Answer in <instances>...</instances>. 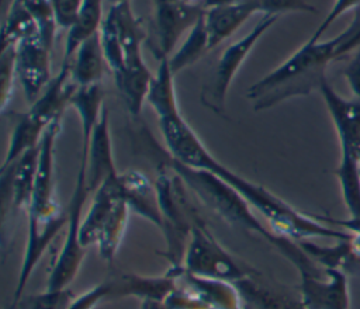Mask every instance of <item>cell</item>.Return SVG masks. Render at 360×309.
<instances>
[{
    "label": "cell",
    "instance_id": "4",
    "mask_svg": "<svg viewBox=\"0 0 360 309\" xmlns=\"http://www.w3.org/2000/svg\"><path fill=\"white\" fill-rule=\"evenodd\" d=\"M76 88L77 86L69 74V66L62 63L59 73L53 76L42 94L30 104L25 112L18 114L14 119L1 169L10 166L27 150L39 145L48 126L55 119L62 118Z\"/></svg>",
    "mask_w": 360,
    "mask_h": 309
},
{
    "label": "cell",
    "instance_id": "24",
    "mask_svg": "<svg viewBox=\"0 0 360 309\" xmlns=\"http://www.w3.org/2000/svg\"><path fill=\"white\" fill-rule=\"evenodd\" d=\"M112 281V295L136 296L141 301H165L176 287L173 274L167 272L162 277H142V275H121Z\"/></svg>",
    "mask_w": 360,
    "mask_h": 309
},
{
    "label": "cell",
    "instance_id": "16",
    "mask_svg": "<svg viewBox=\"0 0 360 309\" xmlns=\"http://www.w3.org/2000/svg\"><path fill=\"white\" fill-rule=\"evenodd\" d=\"M39 157V145L21 154L14 163L1 169L3 206L10 204V209L28 211Z\"/></svg>",
    "mask_w": 360,
    "mask_h": 309
},
{
    "label": "cell",
    "instance_id": "36",
    "mask_svg": "<svg viewBox=\"0 0 360 309\" xmlns=\"http://www.w3.org/2000/svg\"><path fill=\"white\" fill-rule=\"evenodd\" d=\"M336 59L350 55L360 48V7L353 10V20L345 31L336 35Z\"/></svg>",
    "mask_w": 360,
    "mask_h": 309
},
{
    "label": "cell",
    "instance_id": "10",
    "mask_svg": "<svg viewBox=\"0 0 360 309\" xmlns=\"http://www.w3.org/2000/svg\"><path fill=\"white\" fill-rule=\"evenodd\" d=\"M60 119H55L48 126L39 142L37 177L27 211L28 222H42L62 213L55 199V145L60 131Z\"/></svg>",
    "mask_w": 360,
    "mask_h": 309
},
{
    "label": "cell",
    "instance_id": "27",
    "mask_svg": "<svg viewBox=\"0 0 360 309\" xmlns=\"http://www.w3.org/2000/svg\"><path fill=\"white\" fill-rule=\"evenodd\" d=\"M298 244L304 249V251L319 263L323 267L335 268L345 271H356L360 268V258L353 251L350 239L349 240H336V244L321 246L314 243L312 240H300Z\"/></svg>",
    "mask_w": 360,
    "mask_h": 309
},
{
    "label": "cell",
    "instance_id": "5",
    "mask_svg": "<svg viewBox=\"0 0 360 309\" xmlns=\"http://www.w3.org/2000/svg\"><path fill=\"white\" fill-rule=\"evenodd\" d=\"M155 184L163 218L162 232L167 243L165 254L170 265H180L193 228L204 219L191 201V191L167 162L159 166Z\"/></svg>",
    "mask_w": 360,
    "mask_h": 309
},
{
    "label": "cell",
    "instance_id": "20",
    "mask_svg": "<svg viewBox=\"0 0 360 309\" xmlns=\"http://www.w3.org/2000/svg\"><path fill=\"white\" fill-rule=\"evenodd\" d=\"M117 88L132 117L142 112L149 93L153 73L148 67L143 55L129 58L124 65L112 72Z\"/></svg>",
    "mask_w": 360,
    "mask_h": 309
},
{
    "label": "cell",
    "instance_id": "43",
    "mask_svg": "<svg viewBox=\"0 0 360 309\" xmlns=\"http://www.w3.org/2000/svg\"><path fill=\"white\" fill-rule=\"evenodd\" d=\"M177 1H183V3H191V4H197V3H202V0H177Z\"/></svg>",
    "mask_w": 360,
    "mask_h": 309
},
{
    "label": "cell",
    "instance_id": "1",
    "mask_svg": "<svg viewBox=\"0 0 360 309\" xmlns=\"http://www.w3.org/2000/svg\"><path fill=\"white\" fill-rule=\"evenodd\" d=\"M336 37L328 41L308 39L283 63L253 83L246 91L256 111L271 108L288 98L308 96L321 88L328 65L336 60Z\"/></svg>",
    "mask_w": 360,
    "mask_h": 309
},
{
    "label": "cell",
    "instance_id": "12",
    "mask_svg": "<svg viewBox=\"0 0 360 309\" xmlns=\"http://www.w3.org/2000/svg\"><path fill=\"white\" fill-rule=\"evenodd\" d=\"M204 11L201 3L155 0V31L159 58H170L180 38L187 34Z\"/></svg>",
    "mask_w": 360,
    "mask_h": 309
},
{
    "label": "cell",
    "instance_id": "21",
    "mask_svg": "<svg viewBox=\"0 0 360 309\" xmlns=\"http://www.w3.org/2000/svg\"><path fill=\"white\" fill-rule=\"evenodd\" d=\"M257 13H260L257 0H250L240 4L204 8V21L208 32L210 48L212 49L225 39H228L252 15Z\"/></svg>",
    "mask_w": 360,
    "mask_h": 309
},
{
    "label": "cell",
    "instance_id": "29",
    "mask_svg": "<svg viewBox=\"0 0 360 309\" xmlns=\"http://www.w3.org/2000/svg\"><path fill=\"white\" fill-rule=\"evenodd\" d=\"M129 208L124 202L121 197L115 201L104 226L100 235V239L97 242L98 254L105 261H112L124 237L128 218H129Z\"/></svg>",
    "mask_w": 360,
    "mask_h": 309
},
{
    "label": "cell",
    "instance_id": "34",
    "mask_svg": "<svg viewBox=\"0 0 360 309\" xmlns=\"http://www.w3.org/2000/svg\"><path fill=\"white\" fill-rule=\"evenodd\" d=\"M15 73V51L14 46L1 49L0 56V94H1V110L4 111L11 94H13V84Z\"/></svg>",
    "mask_w": 360,
    "mask_h": 309
},
{
    "label": "cell",
    "instance_id": "31",
    "mask_svg": "<svg viewBox=\"0 0 360 309\" xmlns=\"http://www.w3.org/2000/svg\"><path fill=\"white\" fill-rule=\"evenodd\" d=\"M39 34L37 22L24 0H13L1 28V49L15 46L22 39Z\"/></svg>",
    "mask_w": 360,
    "mask_h": 309
},
{
    "label": "cell",
    "instance_id": "23",
    "mask_svg": "<svg viewBox=\"0 0 360 309\" xmlns=\"http://www.w3.org/2000/svg\"><path fill=\"white\" fill-rule=\"evenodd\" d=\"M115 31L122 46L125 60L142 55V44L146 39L141 18H138L131 7V1L111 4L103 17Z\"/></svg>",
    "mask_w": 360,
    "mask_h": 309
},
{
    "label": "cell",
    "instance_id": "17",
    "mask_svg": "<svg viewBox=\"0 0 360 309\" xmlns=\"http://www.w3.org/2000/svg\"><path fill=\"white\" fill-rule=\"evenodd\" d=\"M233 285L239 292L243 309H305L300 292L294 295L288 289L266 281L256 270Z\"/></svg>",
    "mask_w": 360,
    "mask_h": 309
},
{
    "label": "cell",
    "instance_id": "25",
    "mask_svg": "<svg viewBox=\"0 0 360 309\" xmlns=\"http://www.w3.org/2000/svg\"><path fill=\"white\" fill-rule=\"evenodd\" d=\"M104 90L101 84L90 87H77L69 105L75 108L80 119L82 129V152L89 150L93 131L104 110Z\"/></svg>",
    "mask_w": 360,
    "mask_h": 309
},
{
    "label": "cell",
    "instance_id": "19",
    "mask_svg": "<svg viewBox=\"0 0 360 309\" xmlns=\"http://www.w3.org/2000/svg\"><path fill=\"white\" fill-rule=\"evenodd\" d=\"M118 173L120 171L115 167L112 153L108 111L104 107L93 131L87 150V188L90 195H93L98 187H101L107 180L115 177Z\"/></svg>",
    "mask_w": 360,
    "mask_h": 309
},
{
    "label": "cell",
    "instance_id": "14",
    "mask_svg": "<svg viewBox=\"0 0 360 309\" xmlns=\"http://www.w3.org/2000/svg\"><path fill=\"white\" fill-rule=\"evenodd\" d=\"M319 93L326 104L340 142V150L353 154L360 163V100L345 98L325 80Z\"/></svg>",
    "mask_w": 360,
    "mask_h": 309
},
{
    "label": "cell",
    "instance_id": "28",
    "mask_svg": "<svg viewBox=\"0 0 360 309\" xmlns=\"http://www.w3.org/2000/svg\"><path fill=\"white\" fill-rule=\"evenodd\" d=\"M342 198L349 212V219L360 221V163L359 160L340 150V162L335 170Z\"/></svg>",
    "mask_w": 360,
    "mask_h": 309
},
{
    "label": "cell",
    "instance_id": "26",
    "mask_svg": "<svg viewBox=\"0 0 360 309\" xmlns=\"http://www.w3.org/2000/svg\"><path fill=\"white\" fill-rule=\"evenodd\" d=\"M146 104L153 108L158 118L180 112L174 88V73L170 67L169 58H159V65L149 87Z\"/></svg>",
    "mask_w": 360,
    "mask_h": 309
},
{
    "label": "cell",
    "instance_id": "42",
    "mask_svg": "<svg viewBox=\"0 0 360 309\" xmlns=\"http://www.w3.org/2000/svg\"><path fill=\"white\" fill-rule=\"evenodd\" d=\"M6 309H21V308H20V305H18V303H15V302H10V305H8Z\"/></svg>",
    "mask_w": 360,
    "mask_h": 309
},
{
    "label": "cell",
    "instance_id": "37",
    "mask_svg": "<svg viewBox=\"0 0 360 309\" xmlns=\"http://www.w3.org/2000/svg\"><path fill=\"white\" fill-rule=\"evenodd\" d=\"M114 298L112 295V281L107 280L96 287L84 291L80 295H75L68 309H94L100 302Z\"/></svg>",
    "mask_w": 360,
    "mask_h": 309
},
{
    "label": "cell",
    "instance_id": "11",
    "mask_svg": "<svg viewBox=\"0 0 360 309\" xmlns=\"http://www.w3.org/2000/svg\"><path fill=\"white\" fill-rule=\"evenodd\" d=\"M158 119L170 159L195 170L214 171L219 160L207 149L181 112Z\"/></svg>",
    "mask_w": 360,
    "mask_h": 309
},
{
    "label": "cell",
    "instance_id": "9",
    "mask_svg": "<svg viewBox=\"0 0 360 309\" xmlns=\"http://www.w3.org/2000/svg\"><path fill=\"white\" fill-rule=\"evenodd\" d=\"M297 287L305 309H350L347 274L316 263L301 271Z\"/></svg>",
    "mask_w": 360,
    "mask_h": 309
},
{
    "label": "cell",
    "instance_id": "35",
    "mask_svg": "<svg viewBox=\"0 0 360 309\" xmlns=\"http://www.w3.org/2000/svg\"><path fill=\"white\" fill-rule=\"evenodd\" d=\"M84 0H49L59 29L69 32L77 22Z\"/></svg>",
    "mask_w": 360,
    "mask_h": 309
},
{
    "label": "cell",
    "instance_id": "38",
    "mask_svg": "<svg viewBox=\"0 0 360 309\" xmlns=\"http://www.w3.org/2000/svg\"><path fill=\"white\" fill-rule=\"evenodd\" d=\"M260 13L270 15H280L287 11H316L307 0H257Z\"/></svg>",
    "mask_w": 360,
    "mask_h": 309
},
{
    "label": "cell",
    "instance_id": "33",
    "mask_svg": "<svg viewBox=\"0 0 360 309\" xmlns=\"http://www.w3.org/2000/svg\"><path fill=\"white\" fill-rule=\"evenodd\" d=\"M75 294L69 288L45 289L34 295H22L18 301H11L20 305L21 309H68Z\"/></svg>",
    "mask_w": 360,
    "mask_h": 309
},
{
    "label": "cell",
    "instance_id": "18",
    "mask_svg": "<svg viewBox=\"0 0 360 309\" xmlns=\"http://www.w3.org/2000/svg\"><path fill=\"white\" fill-rule=\"evenodd\" d=\"M117 190L131 212L148 219L162 230L163 218L156 184H152L143 173L128 170L118 174Z\"/></svg>",
    "mask_w": 360,
    "mask_h": 309
},
{
    "label": "cell",
    "instance_id": "8",
    "mask_svg": "<svg viewBox=\"0 0 360 309\" xmlns=\"http://www.w3.org/2000/svg\"><path fill=\"white\" fill-rule=\"evenodd\" d=\"M278 15L264 14L262 20L242 38L229 44L217 60L212 74L201 90V103L211 111L222 114L228 90L239 72L242 63L246 60L255 45L260 38L276 24Z\"/></svg>",
    "mask_w": 360,
    "mask_h": 309
},
{
    "label": "cell",
    "instance_id": "39",
    "mask_svg": "<svg viewBox=\"0 0 360 309\" xmlns=\"http://www.w3.org/2000/svg\"><path fill=\"white\" fill-rule=\"evenodd\" d=\"M360 7V0H335L333 6L325 15V18L321 21V24L316 27L314 34L309 37L311 41H321L325 31L343 14H346L349 10H354Z\"/></svg>",
    "mask_w": 360,
    "mask_h": 309
},
{
    "label": "cell",
    "instance_id": "22",
    "mask_svg": "<svg viewBox=\"0 0 360 309\" xmlns=\"http://www.w3.org/2000/svg\"><path fill=\"white\" fill-rule=\"evenodd\" d=\"M66 65L69 66L70 79L77 87L101 84L104 65L107 63L98 31L80 42Z\"/></svg>",
    "mask_w": 360,
    "mask_h": 309
},
{
    "label": "cell",
    "instance_id": "13",
    "mask_svg": "<svg viewBox=\"0 0 360 309\" xmlns=\"http://www.w3.org/2000/svg\"><path fill=\"white\" fill-rule=\"evenodd\" d=\"M14 51L15 73L31 104L53 79L51 72V48L44 44L39 34H34L18 42Z\"/></svg>",
    "mask_w": 360,
    "mask_h": 309
},
{
    "label": "cell",
    "instance_id": "32",
    "mask_svg": "<svg viewBox=\"0 0 360 309\" xmlns=\"http://www.w3.org/2000/svg\"><path fill=\"white\" fill-rule=\"evenodd\" d=\"M103 0H84L80 17L76 22V25L68 32L66 35V44H65V52H63V60L62 63H68L80 45L83 39L90 37L91 34L97 32L100 28V24L103 21Z\"/></svg>",
    "mask_w": 360,
    "mask_h": 309
},
{
    "label": "cell",
    "instance_id": "2",
    "mask_svg": "<svg viewBox=\"0 0 360 309\" xmlns=\"http://www.w3.org/2000/svg\"><path fill=\"white\" fill-rule=\"evenodd\" d=\"M228 184H231L253 208L259 212L269 228L278 236L288 237L291 240H312V239H333V240H349L350 233L335 228H330L316 215H307L292 208L288 202L235 171L225 164L219 163L212 171Z\"/></svg>",
    "mask_w": 360,
    "mask_h": 309
},
{
    "label": "cell",
    "instance_id": "7",
    "mask_svg": "<svg viewBox=\"0 0 360 309\" xmlns=\"http://www.w3.org/2000/svg\"><path fill=\"white\" fill-rule=\"evenodd\" d=\"M90 191L87 188V174L86 167L79 166L77 176L75 180L72 197L68 205V225H66V236L63 244L60 246L48 278L46 288L48 289H63L69 288L70 282L77 275L82 263L84 260L86 247H83L79 236V229L82 223V218L84 215L83 208L86 199L89 198ZM91 197V195H90Z\"/></svg>",
    "mask_w": 360,
    "mask_h": 309
},
{
    "label": "cell",
    "instance_id": "40",
    "mask_svg": "<svg viewBox=\"0 0 360 309\" xmlns=\"http://www.w3.org/2000/svg\"><path fill=\"white\" fill-rule=\"evenodd\" d=\"M343 76L353 96L360 100V48L350 53V58L343 67Z\"/></svg>",
    "mask_w": 360,
    "mask_h": 309
},
{
    "label": "cell",
    "instance_id": "30",
    "mask_svg": "<svg viewBox=\"0 0 360 309\" xmlns=\"http://www.w3.org/2000/svg\"><path fill=\"white\" fill-rule=\"evenodd\" d=\"M208 51H211V48H210V39H208V32L204 21V11H202L198 21L187 32L180 48L174 51L173 55L169 58V63L173 73L176 74L183 69L191 66L200 58H202Z\"/></svg>",
    "mask_w": 360,
    "mask_h": 309
},
{
    "label": "cell",
    "instance_id": "6",
    "mask_svg": "<svg viewBox=\"0 0 360 309\" xmlns=\"http://www.w3.org/2000/svg\"><path fill=\"white\" fill-rule=\"evenodd\" d=\"M180 265L194 275L232 284L248 277L255 270L239 263L212 236L204 221L193 228Z\"/></svg>",
    "mask_w": 360,
    "mask_h": 309
},
{
    "label": "cell",
    "instance_id": "15",
    "mask_svg": "<svg viewBox=\"0 0 360 309\" xmlns=\"http://www.w3.org/2000/svg\"><path fill=\"white\" fill-rule=\"evenodd\" d=\"M68 213L62 212L51 219L42 222H28L27 228V242L24 249L22 263L18 271L17 284L11 301H18L24 295V289L30 281V277L38 263L41 261L44 253L55 240V237L66 229Z\"/></svg>",
    "mask_w": 360,
    "mask_h": 309
},
{
    "label": "cell",
    "instance_id": "41",
    "mask_svg": "<svg viewBox=\"0 0 360 309\" xmlns=\"http://www.w3.org/2000/svg\"><path fill=\"white\" fill-rule=\"evenodd\" d=\"M250 0H202V7L210 8V7H217V6H231V4H240L246 3Z\"/></svg>",
    "mask_w": 360,
    "mask_h": 309
},
{
    "label": "cell",
    "instance_id": "3",
    "mask_svg": "<svg viewBox=\"0 0 360 309\" xmlns=\"http://www.w3.org/2000/svg\"><path fill=\"white\" fill-rule=\"evenodd\" d=\"M167 163L186 183L191 194L195 198L201 199V202L207 208H210L228 223L249 230L250 233L259 235L278 253L285 256L294 240L278 236L269 226L263 225L260 219L255 215L253 208L231 184H228L225 180L211 171L187 167L170 157Z\"/></svg>",
    "mask_w": 360,
    "mask_h": 309
},
{
    "label": "cell",
    "instance_id": "44",
    "mask_svg": "<svg viewBox=\"0 0 360 309\" xmlns=\"http://www.w3.org/2000/svg\"><path fill=\"white\" fill-rule=\"evenodd\" d=\"M111 4H120V3H128L131 0H108Z\"/></svg>",
    "mask_w": 360,
    "mask_h": 309
}]
</instances>
